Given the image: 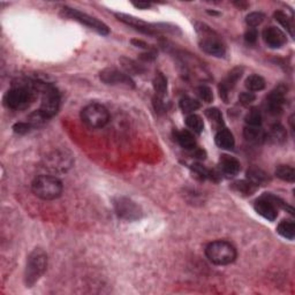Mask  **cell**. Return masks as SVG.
<instances>
[{"label": "cell", "mask_w": 295, "mask_h": 295, "mask_svg": "<svg viewBox=\"0 0 295 295\" xmlns=\"http://www.w3.org/2000/svg\"><path fill=\"white\" fill-rule=\"evenodd\" d=\"M196 31L199 35L200 47L205 53L217 58H223L226 54V47H225L223 41L209 27L203 23H197Z\"/></svg>", "instance_id": "cell-4"}, {"label": "cell", "mask_w": 295, "mask_h": 295, "mask_svg": "<svg viewBox=\"0 0 295 295\" xmlns=\"http://www.w3.org/2000/svg\"><path fill=\"white\" fill-rule=\"evenodd\" d=\"M179 106H180L182 112L191 114L194 111H197L201 108V104L199 100L190 98V97H184L179 103Z\"/></svg>", "instance_id": "cell-29"}, {"label": "cell", "mask_w": 295, "mask_h": 295, "mask_svg": "<svg viewBox=\"0 0 295 295\" xmlns=\"http://www.w3.org/2000/svg\"><path fill=\"white\" fill-rule=\"evenodd\" d=\"M47 269V255L43 249L36 248L30 252L27 260L24 282L27 287H31L37 282Z\"/></svg>", "instance_id": "cell-2"}, {"label": "cell", "mask_w": 295, "mask_h": 295, "mask_svg": "<svg viewBox=\"0 0 295 295\" xmlns=\"http://www.w3.org/2000/svg\"><path fill=\"white\" fill-rule=\"evenodd\" d=\"M74 163L73 156L66 150H54L44 158V166L53 173H62L69 170Z\"/></svg>", "instance_id": "cell-11"}, {"label": "cell", "mask_w": 295, "mask_h": 295, "mask_svg": "<svg viewBox=\"0 0 295 295\" xmlns=\"http://www.w3.org/2000/svg\"><path fill=\"white\" fill-rule=\"evenodd\" d=\"M205 115L208 117V119L215 124L216 127H218V129H221L223 127L224 121H223V115H221L220 111L218 109H209L205 111Z\"/></svg>", "instance_id": "cell-35"}, {"label": "cell", "mask_w": 295, "mask_h": 295, "mask_svg": "<svg viewBox=\"0 0 295 295\" xmlns=\"http://www.w3.org/2000/svg\"><path fill=\"white\" fill-rule=\"evenodd\" d=\"M62 182L53 175H38L31 184L32 193L41 200L52 201L62 196Z\"/></svg>", "instance_id": "cell-5"}, {"label": "cell", "mask_w": 295, "mask_h": 295, "mask_svg": "<svg viewBox=\"0 0 295 295\" xmlns=\"http://www.w3.org/2000/svg\"><path fill=\"white\" fill-rule=\"evenodd\" d=\"M247 180L252 182V184L256 185L258 187L260 185H263L265 184L266 181H269V176H267V174L263 170L252 166L247 171Z\"/></svg>", "instance_id": "cell-21"}, {"label": "cell", "mask_w": 295, "mask_h": 295, "mask_svg": "<svg viewBox=\"0 0 295 295\" xmlns=\"http://www.w3.org/2000/svg\"><path fill=\"white\" fill-rule=\"evenodd\" d=\"M205 255L210 262L216 265H229L236 260L238 252L231 242L217 240L206 246Z\"/></svg>", "instance_id": "cell-3"}, {"label": "cell", "mask_w": 295, "mask_h": 295, "mask_svg": "<svg viewBox=\"0 0 295 295\" xmlns=\"http://www.w3.org/2000/svg\"><path fill=\"white\" fill-rule=\"evenodd\" d=\"M120 62L123 63L124 68L126 69V72L129 73V74H141V73L144 72V68L141 65H139L138 62H133V60L127 59V58H121Z\"/></svg>", "instance_id": "cell-32"}, {"label": "cell", "mask_w": 295, "mask_h": 295, "mask_svg": "<svg viewBox=\"0 0 295 295\" xmlns=\"http://www.w3.org/2000/svg\"><path fill=\"white\" fill-rule=\"evenodd\" d=\"M233 189L236 191L238 194H241L243 196H250L255 191L257 190V186L254 185L252 182L249 180H241V181H236L233 184Z\"/></svg>", "instance_id": "cell-22"}, {"label": "cell", "mask_w": 295, "mask_h": 295, "mask_svg": "<svg viewBox=\"0 0 295 295\" xmlns=\"http://www.w3.org/2000/svg\"><path fill=\"white\" fill-rule=\"evenodd\" d=\"M243 136H245L246 141L254 143L262 142L264 139H266V134L261 127H254V126H247L243 130Z\"/></svg>", "instance_id": "cell-20"}, {"label": "cell", "mask_w": 295, "mask_h": 295, "mask_svg": "<svg viewBox=\"0 0 295 295\" xmlns=\"http://www.w3.org/2000/svg\"><path fill=\"white\" fill-rule=\"evenodd\" d=\"M42 84L38 82H24L22 84L14 86L6 93L4 97V104L11 109H23L31 104L36 88H41Z\"/></svg>", "instance_id": "cell-1"}, {"label": "cell", "mask_w": 295, "mask_h": 295, "mask_svg": "<svg viewBox=\"0 0 295 295\" xmlns=\"http://www.w3.org/2000/svg\"><path fill=\"white\" fill-rule=\"evenodd\" d=\"M216 144L220 149L224 150H232L235 145V140H234L233 134L229 129L221 128L219 129L215 136Z\"/></svg>", "instance_id": "cell-18"}, {"label": "cell", "mask_w": 295, "mask_h": 295, "mask_svg": "<svg viewBox=\"0 0 295 295\" xmlns=\"http://www.w3.org/2000/svg\"><path fill=\"white\" fill-rule=\"evenodd\" d=\"M99 78L103 83L108 84V86L123 87L128 88V89L135 88V83L132 78L127 73L118 71L117 68H105L104 71L100 72Z\"/></svg>", "instance_id": "cell-12"}, {"label": "cell", "mask_w": 295, "mask_h": 295, "mask_svg": "<svg viewBox=\"0 0 295 295\" xmlns=\"http://www.w3.org/2000/svg\"><path fill=\"white\" fill-rule=\"evenodd\" d=\"M264 19H265V15L261 12H252V13L248 14L247 17H246V23L248 24L250 28L254 29L255 27L261 26L263 23Z\"/></svg>", "instance_id": "cell-36"}, {"label": "cell", "mask_w": 295, "mask_h": 295, "mask_svg": "<svg viewBox=\"0 0 295 295\" xmlns=\"http://www.w3.org/2000/svg\"><path fill=\"white\" fill-rule=\"evenodd\" d=\"M219 169L227 178H233V176L238 175L241 170V164L236 158L229 156V155H223L219 159Z\"/></svg>", "instance_id": "cell-17"}, {"label": "cell", "mask_w": 295, "mask_h": 295, "mask_svg": "<svg viewBox=\"0 0 295 295\" xmlns=\"http://www.w3.org/2000/svg\"><path fill=\"white\" fill-rule=\"evenodd\" d=\"M153 84H154V89L156 91V96L163 98L167 91V80L166 78L164 77L163 73L160 72L156 73V75H155L154 78Z\"/></svg>", "instance_id": "cell-24"}, {"label": "cell", "mask_w": 295, "mask_h": 295, "mask_svg": "<svg viewBox=\"0 0 295 295\" xmlns=\"http://www.w3.org/2000/svg\"><path fill=\"white\" fill-rule=\"evenodd\" d=\"M277 178H279L282 181L294 182L295 180V171L293 167L288 165H279L276 170Z\"/></svg>", "instance_id": "cell-28"}, {"label": "cell", "mask_w": 295, "mask_h": 295, "mask_svg": "<svg viewBox=\"0 0 295 295\" xmlns=\"http://www.w3.org/2000/svg\"><path fill=\"white\" fill-rule=\"evenodd\" d=\"M263 197H265V199L269 200L270 202H271L272 204L275 205L277 209L280 208V209H282V210H286V211H287V212H290L291 215H294V210H293V208H292V206L288 205L287 203H286L284 200H281V199H280V197L272 195V194H264Z\"/></svg>", "instance_id": "cell-34"}, {"label": "cell", "mask_w": 295, "mask_h": 295, "mask_svg": "<svg viewBox=\"0 0 295 295\" xmlns=\"http://www.w3.org/2000/svg\"><path fill=\"white\" fill-rule=\"evenodd\" d=\"M81 119L89 128L98 129L108 124L109 121V113L104 105L93 103L82 109Z\"/></svg>", "instance_id": "cell-7"}, {"label": "cell", "mask_w": 295, "mask_h": 295, "mask_svg": "<svg viewBox=\"0 0 295 295\" xmlns=\"http://www.w3.org/2000/svg\"><path fill=\"white\" fill-rule=\"evenodd\" d=\"M60 108V93L56 88L51 84H47L43 88V93H42V102L41 108L38 111L44 115L48 120L56 115Z\"/></svg>", "instance_id": "cell-9"}, {"label": "cell", "mask_w": 295, "mask_h": 295, "mask_svg": "<svg viewBox=\"0 0 295 295\" xmlns=\"http://www.w3.org/2000/svg\"><path fill=\"white\" fill-rule=\"evenodd\" d=\"M60 14H62V16L66 17V19L74 20L78 23L84 24V26L88 27V28L93 30V31H96L97 33H99V35L106 36L109 33V27L106 26L104 22L96 19V17L91 16L89 14L83 13V12H80L78 10H75V8L63 7Z\"/></svg>", "instance_id": "cell-8"}, {"label": "cell", "mask_w": 295, "mask_h": 295, "mask_svg": "<svg viewBox=\"0 0 295 295\" xmlns=\"http://www.w3.org/2000/svg\"><path fill=\"white\" fill-rule=\"evenodd\" d=\"M31 124L29 123H19V124H15L13 129L14 132L16 134H26L28 133L30 129H31Z\"/></svg>", "instance_id": "cell-39"}, {"label": "cell", "mask_w": 295, "mask_h": 295, "mask_svg": "<svg viewBox=\"0 0 295 295\" xmlns=\"http://www.w3.org/2000/svg\"><path fill=\"white\" fill-rule=\"evenodd\" d=\"M285 105V91L280 88L272 90L266 97L265 108L266 111L271 115L281 114Z\"/></svg>", "instance_id": "cell-14"}, {"label": "cell", "mask_w": 295, "mask_h": 295, "mask_svg": "<svg viewBox=\"0 0 295 295\" xmlns=\"http://www.w3.org/2000/svg\"><path fill=\"white\" fill-rule=\"evenodd\" d=\"M186 124L191 132L196 134H201L203 132V129H204V123H203L202 118L194 113L188 115L186 119Z\"/></svg>", "instance_id": "cell-27"}, {"label": "cell", "mask_w": 295, "mask_h": 295, "mask_svg": "<svg viewBox=\"0 0 295 295\" xmlns=\"http://www.w3.org/2000/svg\"><path fill=\"white\" fill-rule=\"evenodd\" d=\"M286 136H287V133L284 127L280 124H276L270 128V133L267 134L266 138H269L275 143H282L286 140Z\"/></svg>", "instance_id": "cell-26"}, {"label": "cell", "mask_w": 295, "mask_h": 295, "mask_svg": "<svg viewBox=\"0 0 295 295\" xmlns=\"http://www.w3.org/2000/svg\"><path fill=\"white\" fill-rule=\"evenodd\" d=\"M115 17L127 26L132 27L142 33H147V35H157L160 32H175V30L178 29L174 26H169V24L164 23H148L145 21L138 19V17L124 13H115Z\"/></svg>", "instance_id": "cell-6"}, {"label": "cell", "mask_w": 295, "mask_h": 295, "mask_svg": "<svg viewBox=\"0 0 295 295\" xmlns=\"http://www.w3.org/2000/svg\"><path fill=\"white\" fill-rule=\"evenodd\" d=\"M275 19H276V21H278V22L280 23L288 32H290V35L292 36V37H293L294 33H293V23H292V19H290V17L286 15V13H284V12H281V11L276 12Z\"/></svg>", "instance_id": "cell-33"}, {"label": "cell", "mask_w": 295, "mask_h": 295, "mask_svg": "<svg viewBox=\"0 0 295 295\" xmlns=\"http://www.w3.org/2000/svg\"><path fill=\"white\" fill-rule=\"evenodd\" d=\"M239 99H240V103H241L242 105H249V104H251L255 99H256V96L254 95V93L246 91V93H242L241 95H240Z\"/></svg>", "instance_id": "cell-38"}, {"label": "cell", "mask_w": 295, "mask_h": 295, "mask_svg": "<svg viewBox=\"0 0 295 295\" xmlns=\"http://www.w3.org/2000/svg\"><path fill=\"white\" fill-rule=\"evenodd\" d=\"M113 206L115 214L118 217L124 220L133 221L138 220L142 217L143 211L141 206L136 204L134 201H132L128 197L124 196H118L113 200Z\"/></svg>", "instance_id": "cell-10"}, {"label": "cell", "mask_w": 295, "mask_h": 295, "mask_svg": "<svg viewBox=\"0 0 295 295\" xmlns=\"http://www.w3.org/2000/svg\"><path fill=\"white\" fill-rule=\"evenodd\" d=\"M133 5L135 6V7L138 8H141V10H147V8L151 7V4L150 2H147V1H139V2H133Z\"/></svg>", "instance_id": "cell-42"}, {"label": "cell", "mask_w": 295, "mask_h": 295, "mask_svg": "<svg viewBox=\"0 0 295 295\" xmlns=\"http://www.w3.org/2000/svg\"><path fill=\"white\" fill-rule=\"evenodd\" d=\"M245 86L249 91H250V93H254V91H261L265 88V80H264L261 75L254 74L248 77L247 80H246Z\"/></svg>", "instance_id": "cell-25"}, {"label": "cell", "mask_w": 295, "mask_h": 295, "mask_svg": "<svg viewBox=\"0 0 295 295\" xmlns=\"http://www.w3.org/2000/svg\"><path fill=\"white\" fill-rule=\"evenodd\" d=\"M196 93L197 96L200 97L201 100H203V102L205 103H211L212 100H214V93H212L211 88L208 86H200L196 89Z\"/></svg>", "instance_id": "cell-37"}, {"label": "cell", "mask_w": 295, "mask_h": 295, "mask_svg": "<svg viewBox=\"0 0 295 295\" xmlns=\"http://www.w3.org/2000/svg\"><path fill=\"white\" fill-rule=\"evenodd\" d=\"M262 37L264 43L271 48H280L287 42L285 33L277 27H267L264 29Z\"/></svg>", "instance_id": "cell-15"}, {"label": "cell", "mask_w": 295, "mask_h": 295, "mask_svg": "<svg viewBox=\"0 0 295 295\" xmlns=\"http://www.w3.org/2000/svg\"><path fill=\"white\" fill-rule=\"evenodd\" d=\"M257 37H258V33H257V30L256 29H249L246 31L245 33V39L246 42L249 44H255L256 43L257 41Z\"/></svg>", "instance_id": "cell-40"}, {"label": "cell", "mask_w": 295, "mask_h": 295, "mask_svg": "<svg viewBox=\"0 0 295 295\" xmlns=\"http://www.w3.org/2000/svg\"><path fill=\"white\" fill-rule=\"evenodd\" d=\"M191 171H193L194 174L197 179H200V180H206V179H215L216 174L212 171H210V170L206 169L203 165H201V164H194V165H191Z\"/></svg>", "instance_id": "cell-30"}, {"label": "cell", "mask_w": 295, "mask_h": 295, "mask_svg": "<svg viewBox=\"0 0 295 295\" xmlns=\"http://www.w3.org/2000/svg\"><path fill=\"white\" fill-rule=\"evenodd\" d=\"M242 73H243V68L236 67V68L232 69V71L229 73V75H227V77L220 82V84H219V95H220V97L223 98L225 103L229 102V96L231 90L235 87V84L238 83V81L241 78Z\"/></svg>", "instance_id": "cell-13"}, {"label": "cell", "mask_w": 295, "mask_h": 295, "mask_svg": "<svg viewBox=\"0 0 295 295\" xmlns=\"http://www.w3.org/2000/svg\"><path fill=\"white\" fill-rule=\"evenodd\" d=\"M254 209L258 215H261L269 221H275L278 217V209L263 196L254 203Z\"/></svg>", "instance_id": "cell-16"}, {"label": "cell", "mask_w": 295, "mask_h": 295, "mask_svg": "<svg viewBox=\"0 0 295 295\" xmlns=\"http://www.w3.org/2000/svg\"><path fill=\"white\" fill-rule=\"evenodd\" d=\"M132 43L134 45H136V47H143V48H149V45L147 43H144L143 41H138V39H133Z\"/></svg>", "instance_id": "cell-43"}, {"label": "cell", "mask_w": 295, "mask_h": 295, "mask_svg": "<svg viewBox=\"0 0 295 295\" xmlns=\"http://www.w3.org/2000/svg\"><path fill=\"white\" fill-rule=\"evenodd\" d=\"M245 121L246 124H247V126L261 127V124H262V113H261L260 109L256 108L251 109L247 113V115H246Z\"/></svg>", "instance_id": "cell-31"}, {"label": "cell", "mask_w": 295, "mask_h": 295, "mask_svg": "<svg viewBox=\"0 0 295 295\" xmlns=\"http://www.w3.org/2000/svg\"><path fill=\"white\" fill-rule=\"evenodd\" d=\"M154 106L155 109H156L157 113H163L164 111H165V108H164V103H163V98H160V97L156 96L154 98Z\"/></svg>", "instance_id": "cell-41"}, {"label": "cell", "mask_w": 295, "mask_h": 295, "mask_svg": "<svg viewBox=\"0 0 295 295\" xmlns=\"http://www.w3.org/2000/svg\"><path fill=\"white\" fill-rule=\"evenodd\" d=\"M277 232L279 235L287 240H293L295 238V224L293 220H282L277 227Z\"/></svg>", "instance_id": "cell-23"}, {"label": "cell", "mask_w": 295, "mask_h": 295, "mask_svg": "<svg viewBox=\"0 0 295 295\" xmlns=\"http://www.w3.org/2000/svg\"><path fill=\"white\" fill-rule=\"evenodd\" d=\"M175 140L186 150H193V149L196 148V140L194 138V134L189 132V130L176 132Z\"/></svg>", "instance_id": "cell-19"}]
</instances>
